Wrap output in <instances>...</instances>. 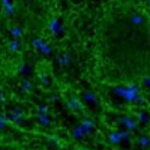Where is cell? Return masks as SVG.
<instances>
[{
    "instance_id": "1",
    "label": "cell",
    "mask_w": 150,
    "mask_h": 150,
    "mask_svg": "<svg viewBox=\"0 0 150 150\" xmlns=\"http://www.w3.org/2000/svg\"><path fill=\"white\" fill-rule=\"evenodd\" d=\"M114 93L122 96L123 99H126L128 102H134V104H143L144 102V98L140 96V87L134 83L114 87Z\"/></svg>"
},
{
    "instance_id": "2",
    "label": "cell",
    "mask_w": 150,
    "mask_h": 150,
    "mask_svg": "<svg viewBox=\"0 0 150 150\" xmlns=\"http://www.w3.org/2000/svg\"><path fill=\"white\" fill-rule=\"evenodd\" d=\"M33 47H35L39 53H42L44 56H51V53H53L51 45H50L48 42H45V41H42V39H39V38L33 39Z\"/></svg>"
},
{
    "instance_id": "3",
    "label": "cell",
    "mask_w": 150,
    "mask_h": 150,
    "mask_svg": "<svg viewBox=\"0 0 150 150\" xmlns=\"http://www.w3.org/2000/svg\"><path fill=\"white\" fill-rule=\"evenodd\" d=\"M48 30H50V33L54 35V36H62V35H63V26L60 24L59 18H51V20H50Z\"/></svg>"
},
{
    "instance_id": "4",
    "label": "cell",
    "mask_w": 150,
    "mask_h": 150,
    "mask_svg": "<svg viewBox=\"0 0 150 150\" xmlns=\"http://www.w3.org/2000/svg\"><path fill=\"white\" fill-rule=\"evenodd\" d=\"M66 107H68L71 111H75V112L84 110V107H83V104H81V101H80L78 98H71V99H68V101H66Z\"/></svg>"
},
{
    "instance_id": "5",
    "label": "cell",
    "mask_w": 150,
    "mask_h": 150,
    "mask_svg": "<svg viewBox=\"0 0 150 150\" xmlns=\"http://www.w3.org/2000/svg\"><path fill=\"white\" fill-rule=\"evenodd\" d=\"M11 120L14 122V123L21 125L23 120H24V112H23L20 108H14V110L11 111Z\"/></svg>"
},
{
    "instance_id": "6",
    "label": "cell",
    "mask_w": 150,
    "mask_h": 150,
    "mask_svg": "<svg viewBox=\"0 0 150 150\" xmlns=\"http://www.w3.org/2000/svg\"><path fill=\"white\" fill-rule=\"evenodd\" d=\"M80 126L84 129L86 134H90V131L95 128V123H93L90 119H83V120L80 122Z\"/></svg>"
},
{
    "instance_id": "7",
    "label": "cell",
    "mask_w": 150,
    "mask_h": 150,
    "mask_svg": "<svg viewBox=\"0 0 150 150\" xmlns=\"http://www.w3.org/2000/svg\"><path fill=\"white\" fill-rule=\"evenodd\" d=\"M59 65L62 66V68H66V66H69V63H71V54L69 53H62L60 56H59Z\"/></svg>"
},
{
    "instance_id": "8",
    "label": "cell",
    "mask_w": 150,
    "mask_h": 150,
    "mask_svg": "<svg viewBox=\"0 0 150 150\" xmlns=\"http://www.w3.org/2000/svg\"><path fill=\"white\" fill-rule=\"evenodd\" d=\"M83 99H84L87 104L98 105V99H96V95L93 92H83Z\"/></svg>"
},
{
    "instance_id": "9",
    "label": "cell",
    "mask_w": 150,
    "mask_h": 150,
    "mask_svg": "<svg viewBox=\"0 0 150 150\" xmlns=\"http://www.w3.org/2000/svg\"><path fill=\"white\" fill-rule=\"evenodd\" d=\"M8 48H9V51H12V53H18L20 48H21V45H20L18 39H11V41L8 42Z\"/></svg>"
},
{
    "instance_id": "10",
    "label": "cell",
    "mask_w": 150,
    "mask_h": 150,
    "mask_svg": "<svg viewBox=\"0 0 150 150\" xmlns=\"http://www.w3.org/2000/svg\"><path fill=\"white\" fill-rule=\"evenodd\" d=\"M84 135H86V132H84V129H83L81 126H75V128H74V131H72V137H74L75 140H81Z\"/></svg>"
},
{
    "instance_id": "11",
    "label": "cell",
    "mask_w": 150,
    "mask_h": 150,
    "mask_svg": "<svg viewBox=\"0 0 150 150\" xmlns=\"http://www.w3.org/2000/svg\"><path fill=\"white\" fill-rule=\"evenodd\" d=\"M23 27L20 26H14V27H11V35L14 36V39H20V38L23 36Z\"/></svg>"
},
{
    "instance_id": "12",
    "label": "cell",
    "mask_w": 150,
    "mask_h": 150,
    "mask_svg": "<svg viewBox=\"0 0 150 150\" xmlns=\"http://www.w3.org/2000/svg\"><path fill=\"white\" fill-rule=\"evenodd\" d=\"M120 122H122V123H123V125H125V126H126L129 131H135V129H137V125H135L131 119H128V117H122V119H120Z\"/></svg>"
},
{
    "instance_id": "13",
    "label": "cell",
    "mask_w": 150,
    "mask_h": 150,
    "mask_svg": "<svg viewBox=\"0 0 150 150\" xmlns=\"http://www.w3.org/2000/svg\"><path fill=\"white\" fill-rule=\"evenodd\" d=\"M131 23L134 24V26H143V24H144V18L141 15H138V14H134L131 17Z\"/></svg>"
},
{
    "instance_id": "14",
    "label": "cell",
    "mask_w": 150,
    "mask_h": 150,
    "mask_svg": "<svg viewBox=\"0 0 150 150\" xmlns=\"http://www.w3.org/2000/svg\"><path fill=\"white\" fill-rule=\"evenodd\" d=\"M32 90V83L27 80V78H24L23 81H21V92L23 93H29Z\"/></svg>"
},
{
    "instance_id": "15",
    "label": "cell",
    "mask_w": 150,
    "mask_h": 150,
    "mask_svg": "<svg viewBox=\"0 0 150 150\" xmlns=\"http://www.w3.org/2000/svg\"><path fill=\"white\" fill-rule=\"evenodd\" d=\"M30 71H32V68H30L29 65H26V63H21V65L18 66V72L23 75V77H27V75L30 74Z\"/></svg>"
},
{
    "instance_id": "16",
    "label": "cell",
    "mask_w": 150,
    "mask_h": 150,
    "mask_svg": "<svg viewBox=\"0 0 150 150\" xmlns=\"http://www.w3.org/2000/svg\"><path fill=\"white\" fill-rule=\"evenodd\" d=\"M38 120H39V123L42 125V126H50L51 125V119H50L48 116H41V114H38Z\"/></svg>"
},
{
    "instance_id": "17",
    "label": "cell",
    "mask_w": 150,
    "mask_h": 150,
    "mask_svg": "<svg viewBox=\"0 0 150 150\" xmlns=\"http://www.w3.org/2000/svg\"><path fill=\"white\" fill-rule=\"evenodd\" d=\"M14 14H15V5H11L8 8H3V15L11 17V15H14Z\"/></svg>"
},
{
    "instance_id": "18",
    "label": "cell",
    "mask_w": 150,
    "mask_h": 150,
    "mask_svg": "<svg viewBox=\"0 0 150 150\" xmlns=\"http://www.w3.org/2000/svg\"><path fill=\"white\" fill-rule=\"evenodd\" d=\"M36 110H38V114H41V116H48V107H47V105H38Z\"/></svg>"
},
{
    "instance_id": "19",
    "label": "cell",
    "mask_w": 150,
    "mask_h": 150,
    "mask_svg": "<svg viewBox=\"0 0 150 150\" xmlns=\"http://www.w3.org/2000/svg\"><path fill=\"white\" fill-rule=\"evenodd\" d=\"M50 77L47 74H42V75H39V80H41V83H42V86L44 87H48L50 86V80H48Z\"/></svg>"
},
{
    "instance_id": "20",
    "label": "cell",
    "mask_w": 150,
    "mask_h": 150,
    "mask_svg": "<svg viewBox=\"0 0 150 150\" xmlns=\"http://www.w3.org/2000/svg\"><path fill=\"white\" fill-rule=\"evenodd\" d=\"M120 140H122V138H120V134H119V132H114V134H111V135H110V141H111V143H114V144H117Z\"/></svg>"
},
{
    "instance_id": "21",
    "label": "cell",
    "mask_w": 150,
    "mask_h": 150,
    "mask_svg": "<svg viewBox=\"0 0 150 150\" xmlns=\"http://www.w3.org/2000/svg\"><path fill=\"white\" fill-rule=\"evenodd\" d=\"M8 117L3 114V112H0V129H3L5 126H6V123H8Z\"/></svg>"
},
{
    "instance_id": "22",
    "label": "cell",
    "mask_w": 150,
    "mask_h": 150,
    "mask_svg": "<svg viewBox=\"0 0 150 150\" xmlns=\"http://www.w3.org/2000/svg\"><path fill=\"white\" fill-rule=\"evenodd\" d=\"M137 117H138V120H141L143 123H147V122H149V119L146 117V112H141V111H140L138 114H137Z\"/></svg>"
},
{
    "instance_id": "23",
    "label": "cell",
    "mask_w": 150,
    "mask_h": 150,
    "mask_svg": "<svg viewBox=\"0 0 150 150\" xmlns=\"http://www.w3.org/2000/svg\"><path fill=\"white\" fill-rule=\"evenodd\" d=\"M141 84L144 87H150V77H149V75H146V77L141 78Z\"/></svg>"
},
{
    "instance_id": "24",
    "label": "cell",
    "mask_w": 150,
    "mask_h": 150,
    "mask_svg": "<svg viewBox=\"0 0 150 150\" xmlns=\"http://www.w3.org/2000/svg\"><path fill=\"white\" fill-rule=\"evenodd\" d=\"M149 143H150V138H149V137H141V140H140V146H141V147H146Z\"/></svg>"
},
{
    "instance_id": "25",
    "label": "cell",
    "mask_w": 150,
    "mask_h": 150,
    "mask_svg": "<svg viewBox=\"0 0 150 150\" xmlns=\"http://www.w3.org/2000/svg\"><path fill=\"white\" fill-rule=\"evenodd\" d=\"M11 5H14V3H12V0H2V6L3 8H8Z\"/></svg>"
},
{
    "instance_id": "26",
    "label": "cell",
    "mask_w": 150,
    "mask_h": 150,
    "mask_svg": "<svg viewBox=\"0 0 150 150\" xmlns=\"http://www.w3.org/2000/svg\"><path fill=\"white\" fill-rule=\"evenodd\" d=\"M50 99H51V101H57V99H59V96H57V95H53V96L50 98Z\"/></svg>"
},
{
    "instance_id": "27",
    "label": "cell",
    "mask_w": 150,
    "mask_h": 150,
    "mask_svg": "<svg viewBox=\"0 0 150 150\" xmlns=\"http://www.w3.org/2000/svg\"><path fill=\"white\" fill-rule=\"evenodd\" d=\"M0 101H3V90L0 89Z\"/></svg>"
},
{
    "instance_id": "28",
    "label": "cell",
    "mask_w": 150,
    "mask_h": 150,
    "mask_svg": "<svg viewBox=\"0 0 150 150\" xmlns=\"http://www.w3.org/2000/svg\"><path fill=\"white\" fill-rule=\"evenodd\" d=\"M23 2H26V3H29V2H33V0H23Z\"/></svg>"
},
{
    "instance_id": "29",
    "label": "cell",
    "mask_w": 150,
    "mask_h": 150,
    "mask_svg": "<svg viewBox=\"0 0 150 150\" xmlns=\"http://www.w3.org/2000/svg\"><path fill=\"white\" fill-rule=\"evenodd\" d=\"M147 3H149V6H150V0H147Z\"/></svg>"
}]
</instances>
